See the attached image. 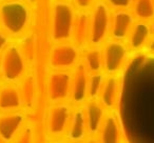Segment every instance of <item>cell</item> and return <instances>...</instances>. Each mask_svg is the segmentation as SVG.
<instances>
[{
  "label": "cell",
  "mask_w": 154,
  "mask_h": 143,
  "mask_svg": "<svg viewBox=\"0 0 154 143\" xmlns=\"http://www.w3.org/2000/svg\"><path fill=\"white\" fill-rule=\"evenodd\" d=\"M154 74V58L149 57ZM143 76L136 62L131 66L146 82L139 83V92L125 83L122 97L120 96V119L125 126V135L129 143H154V76L148 65L147 58L140 57Z\"/></svg>",
  "instance_id": "6da1fadb"
},
{
  "label": "cell",
  "mask_w": 154,
  "mask_h": 143,
  "mask_svg": "<svg viewBox=\"0 0 154 143\" xmlns=\"http://www.w3.org/2000/svg\"><path fill=\"white\" fill-rule=\"evenodd\" d=\"M30 12L19 0H9L0 5V24L10 35H19L26 28Z\"/></svg>",
  "instance_id": "7a4b0ae2"
},
{
  "label": "cell",
  "mask_w": 154,
  "mask_h": 143,
  "mask_svg": "<svg viewBox=\"0 0 154 143\" xmlns=\"http://www.w3.org/2000/svg\"><path fill=\"white\" fill-rule=\"evenodd\" d=\"M26 68L24 54L16 45H7L0 56V77L8 83H15L23 77Z\"/></svg>",
  "instance_id": "3957f363"
},
{
  "label": "cell",
  "mask_w": 154,
  "mask_h": 143,
  "mask_svg": "<svg viewBox=\"0 0 154 143\" xmlns=\"http://www.w3.org/2000/svg\"><path fill=\"white\" fill-rule=\"evenodd\" d=\"M75 15L69 3L59 1L54 5L52 39L55 42L66 41L72 37Z\"/></svg>",
  "instance_id": "277c9868"
},
{
  "label": "cell",
  "mask_w": 154,
  "mask_h": 143,
  "mask_svg": "<svg viewBox=\"0 0 154 143\" xmlns=\"http://www.w3.org/2000/svg\"><path fill=\"white\" fill-rule=\"evenodd\" d=\"M72 109L68 103H54L48 112L47 132L52 138H59L68 130Z\"/></svg>",
  "instance_id": "5b68a950"
},
{
  "label": "cell",
  "mask_w": 154,
  "mask_h": 143,
  "mask_svg": "<svg viewBox=\"0 0 154 143\" xmlns=\"http://www.w3.org/2000/svg\"><path fill=\"white\" fill-rule=\"evenodd\" d=\"M72 74L68 70H53L48 78V97L50 102H63L71 94Z\"/></svg>",
  "instance_id": "8992f818"
},
{
  "label": "cell",
  "mask_w": 154,
  "mask_h": 143,
  "mask_svg": "<svg viewBox=\"0 0 154 143\" xmlns=\"http://www.w3.org/2000/svg\"><path fill=\"white\" fill-rule=\"evenodd\" d=\"M110 28V12L108 5L103 1L96 3L91 16L90 39L91 43L98 45L106 38Z\"/></svg>",
  "instance_id": "52a82bcc"
},
{
  "label": "cell",
  "mask_w": 154,
  "mask_h": 143,
  "mask_svg": "<svg viewBox=\"0 0 154 143\" xmlns=\"http://www.w3.org/2000/svg\"><path fill=\"white\" fill-rule=\"evenodd\" d=\"M78 49L70 43H61L53 47L50 53L49 63L54 70H66L76 65Z\"/></svg>",
  "instance_id": "ba28073f"
},
{
  "label": "cell",
  "mask_w": 154,
  "mask_h": 143,
  "mask_svg": "<svg viewBox=\"0 0 154 143\" xmlns=\"http://www.w3.org/2000/svg\"><path fill=\"white\" fill-rule=\"evenodd\" d=\"M26 124V116L21 112H5L0 114V141L12 143Z\"/></svg>",
  "instance_id": "9c48e42d"
},
{
  "label": "cell",
  "mask_w": 154,
  "mask_h": 143,
  "mask_svg": "<svg viewBox=\"0 0 154 143\" xmlns=\"http://www.w3.org/2000/svg\"><path fill=\"white\" fill-rule=\"evenodd\" d=\"M127 47L119 40L108 41L103 52V67L109 74H115L124 65L127 58Z\"/></svg>",
  "instance_id": "30bf717a"
},
{
  "label": "cell",
  "mask_w": 154,
  "mask_h": 143,
  "mask_svg": "<svg viewBox=\"0 0 154 143\" xmlns=\"http://www.w3.org/2000/svg\"><path fill=\"white\" fill-rule=\"evenodd\" d=\"M88 70L84 63H79L75 68L71 82V97L75 104L82 103L88 97Z\"/></svg>",
  "instance_id": "8fae6325"
},
{
  "label": "cell",
  "mask_w": 154,
  "mask_h": 143,
  "mask_svg": "<svg viewBox=\"0 0 154 143\" xmlns=\"http://www.w3.org/2000/svg\"><path fill=\"white\" fill-rule=\"evenodd\" d=\"M66 138L70 142H79L85 141L88 134L86 113L84 109H77L72 114L71 121L66 130Z\"/></svg>",
  "instance_id": "7c38bea8"
},
{
  "label": "cell",
  "mask_w": 154,
  "mask_h": 143,
  "mask_svg": "<svg viewBox=\"0 0 154 143\" xmlns=\"http://www.w3.org/2000/svg\"><path fill=\"white\" fill-rule=\"evenodd\" d=\"M98 141L99 143H122V128L114 114H109L103 119Z\"/></svg>",
  "instance_id": "4fadbf2b"
},
{
  "label": "cell",
  "mask_w": 154,
  "mask_h": 143,
  "mask_svg": "<svg viewBox=\"0 0 154 143\" xmlns=\"http://www.w3.org/2000/svg\"><path fill=\"white\" fill-rule=\"evenodd\" d=\"M85 113H86L88 133L91 136L99 134V130H100L103 119H105L103 106L99 102H97L95 99H91L86 104Z\"/></svg>",
  "instance_id": "5bb4252c"
},
{
  "label": "cell",
  "mask_w": 154,
  "mask_h": 143,
  "mask_svg": "<svg viewBox=\"0 0 154 143\" xmlns=\"http://www.w3.org/2000/svg\"><path fill=\"white\" fill-rule=\"evenodd\" d=\"M22 105L21 93L11 83L0 88V112L18 111Z\"/></svg>",
  "instance_id": "9a60e30c"
},
{
  "label": "cell",
  "mask_w": 154,
  "mask_h": 143,
  "mask_svg": "<svg viewBox=\"0 0 154 143\" xmlns=\"http://www.w3.org/2000/svg\"><path fill=\"white\" fill-rule=\"evenodd\" d=\"M133 23V17L129 12L120 10L113 16L111 34L115 40H122L128 36Z\"/></svg>",
  "instance_id": "2e32d148"
},
{
  "label": "cell",
  "mask_w": 154,
  "mask_h": 143,
  "mask_svg": "<svg viewBox=\"0 0 154 143\" xmlns=\"http://www.w3.org/2000/svg\"><path fill=\"white\" fill-rule=\"evenodd\" d=\"M91 16L86 12H80L75 17L73 26V38L78 46H84L90 37Z\"/></svg>",
  "instance_id": "e0dca14e"
},
{
  "label": "cell",
  "mask_w": 154,
  "mask_h": 143,
  "mask_svg": "<svg viewBox=\"0 0 154 143\" xmlns=\"http://www.w3.org/2000/svg\"><path fill=\"white\" fill-rule=\"evenodd\" d=\"M119 81L116 77H109L103 82V88L100 92V102L103 107L112 109L115 105L119 96Z\"/></svg>",
  "instance_id": "ac0fdd59"
},
{
  "label": "cell",
  "mask_w": 154,
  "mask_h": 143,
  "mask_svg": "<svg viewBox=\"0 0 154 143\" xmlns=\"http://www.w3.org/2000/svg\"><path fill=\"white\" fill-rule=\"evenodd\" d=\"M151 28L145 22H138L133 26L129 36V44L133 49H141L147 43Z\"/></svg>",
  "instance_id": "d6986e66"
},
{
  "label": "cell",
  "mask_w": 154,
  "mask_h": 143,
  "mask_svg": "<svg viewBox=\"0 0 154 143\" xmlns=\"http://www.w3.org/2000/svg\"><path fill=\"white\" fill-rule=\"evenodd\" d=\"M85 66L90 73H99L103 67V53L98 47L89 49L85 54Z\"/></svg>",
  "instance_id": "ffe728a7"
},
{
  "label": "cell",
  "mask_w": 154,
  "mask_h": 143,
  "mask_svg": "<svg viewBox=\"0 0 154 143\" xmlns=\"http://www.w3.org/2000/svg\"><path fill=\"white\" fill-rule=\"evenodd\" d=\"M134 13L143 20L154 17V0H135Z\"/></svg>",
  "instance_id": "44dd1931"
},
{
  "label": "cell",
  "mask_w": 154,
  "mask_h": 143,
  "mask_svg": "<svg viewBox=\"0 0 154 143\" xmlns=\"http://www.w3.org/2000/svg\"><path fill=\"white\" fill-rule=\"evenodd\" d=\"M22 97V104H26L28 106L32 107L34 104L35 94H36V85H35V79L32 76H29L26 79L22 86V91H20Z\"/></svg>",
  "instance_id": "7402d4cb"
},
{
  "label": "cell",
  "mask_w": 154,
  "mask_h": 143,
  "mask_svg": "<svg viewBox=\"0 0 154 143\" xmlns=\"http://www.w3.org/2000/svg\"><path fill=\"white\" fill-rule=\"evenodd\" d=\"M105 77L100 73H93L88 79V97L90 99H95L99 96L103 88Z\"/></svg>",
  "instance_id": "603a6c76"
},
{
  "label": "cell",
  "mask_w": 154,
  "mask_h": 143,
  "mask_svg": "<svg viewBox=\"0 0 154 143\" xmlns=\"http://www.w3.org/2000/svg\"><path fill=\"white\" fill-rule=\"evenodd\" d=\"M12 143H35V126L26 123Z\"/></svg>",
  "instance_id": "cb8c5ba5"
},
{
  "label": "cell",
  "mask_w": 154,
  "mask_h": 143,
  "mask_svg": "<svg viewBox=\"0 0 154 143\" xmlns=\"http://www.w3.org/2000/svg\"><path fill=\"white\" fill-rule=\"evenodd\" d=\"M133 0H109L110 4L116 9H126L131 4Z\"/></svg>",
  "instance_id": "d4e9b609"
},
{
  "label": "cell",
  "mask_w": 154,
  "mask_h": 143,
  "mask_svg": "<svg viewBox=\"0 0 154 143\" xmlns=\"http://www.w3.org/2000/svg\"><path fill=\"white\" fill-rule=\"evenodd\" d=\"M92 1L93 0H75L76 4L79 7H82V9H87V7H89L91 5V3H92Z\"/></svg>",
  "instance_id": "484cf974"
},
{
  "label": "cell",
  "mask_w": 154,
  "mask_h": 143,
  "mask_svg": "<svg viewBox=\"0 0 154 143\" xmlns=\"http://www.w3.org/2000/svg\"><path fill=\"white\" fill-rule=\"evenodd\" d=\"M8 45V37L0 31V52Z\"/></svg>",
  "instance_id": "4316f807"
},
{
  "label": "cell",
  "mask_w": 154,
  "mask_h": 143,
  "mask_svg": "<svg viewBox=\"0 0 154 143\" xmlns=\"http://www.w3.org/2000/svg\"><path fill=\"white\" fill-rule=\"evenodd\" d=\"M49 143H69L68 141L63 140V139H58V138H54L53 140H51Z\"/></svg>",
  "instance_id": "83f0119b"
},
{
  "label": "cell",
  "mask_w": 154,
  "mask_h": 143,
  "mask_svg": "<svg viewBox=\"0 0 154 143\" xmlns=\"http://www.w3.org/2000/svg\"><path fill=\"white\" fill-rule=\"evenodd\" d=\"M85 143H99V141L96 138H94V137H90V138H88L85 141Z\"/></svg>",
  "instance_id": "f1b7e54d"
},
{
  "label": "cell",
  "mask_w": 154,
  "mask_h": 143,
  "mask_svg": "<svg viewBox=\"0 0 154 143\" xmlns=\"http://www.w3.org/2000/svg\"><path fill=\"white\" fill-rule=\"evenodd\" d=\"M149 51L154 54V39H152L149 43Z\"/></svg>",
  "instance_id": "f546056e"
},
{
  "label": "cell",
  "mask_w": 154,
  "mask_h": 143,
  "mask_svg": "<svg viewBox=\"0 0 154 143\" xmlns=\"http://www.w3.org/2000/svg\"><path fill=\"white\" fill-rule=\"evenodd\" d=\"M151 31L153 32V34H154V21L152 22V25H151Z\"/></svg>",
  "instance_id": "4dcf8cb0"
},
{
  "label": "cell",
  "mask_w": 154,
  "mask_h": 143,
  "mask_svg": "<svg viewBox=\"0 0 154 143\" xmlns=\"http://www.w3.org/2000/svg\"><path fill=\"white\" fill-rule=\"evenodd\" d=\"M74 143H85V141H79V142H74Z\"/></svg>",
  "instance_id": "1f68e13d"
},
{
  "label": "cell",
  "mask_w": 154,
  "mask_h": 143,
  "mask_svg": "<svg viewBox=\"0 0 154 143\" xmlns=\"http://www.w3.org/2000/svg\"><path fill=\"white\" fill-rule=\"evenodd\" d=\"M31 1H33V0H31Z\"/></svg>",
  "instance_id": "d6a6232c"
}]
</instances>
